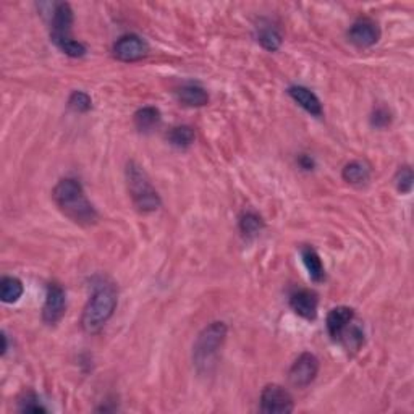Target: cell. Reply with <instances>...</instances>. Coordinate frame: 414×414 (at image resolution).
I'll use <instances>...</instances> for the list:
<instances>
[{
  "instance_id": "cell-2",
  "label": "cell",
  "mask_w": 414,
  "mask_h": 414,
  "mask_svg": "<svg viewBox=\"0 0 414 414\" xmlns=\"http://www.w3.org/2000/svg\"><path fill=\"white\" fill-rule=\"evenodd\" d=\"M117 308V290L113 285H101L84 306L81 327L88 333H97L113 316Z\"/></svg>"
},
{
  "instance_id": "cell-24",
  "label": "cell",
  "mask_w": 414,
  "mask_h": 414,
  "mask_svg": "<svg viewBox=\"0 0 414 414\" xmlns=\"http://www.w3.org/2000/svg\"><path fill=\"white\" fill-rule=\"evenodd\" d=\"M413 170L410 166H403L398 168L397 175H395V184H397V189L403 194H408L411 191L413 188Z\"/></svg>"
},
{
  "instance_id": "cell-17",
  "label": "cell",
  "mask_w": 414,
  "mask_h": 414,
  "mask_svg": "<svg viewBox=\"0 0 414 414\" xmlns=\"http://www.w3.org/2000/svg\"><path fill=\"white\" fill-rule=\"evenodd\" d=\"M134 127H136L139 132L148 133L152 132L154 128H157L161 125L162 116L156 107H143L134 113Z\"/></svg>"
},
{
  "instance_id": "cell-12",
  "label": "cell",
  "mask_w": 414,
  "mask_h": 414,
  "mask_svg": "<svg viewBox=\"0 0 414 414\" xmlns=\"http://www.w3.org/2000/svg\"><path fill=\"white\" fill-rule=\"evenodd\" d=\"M355 321V311L348 306L333 308L327 316V331L333 340H338L342 332Z\"/></svg>"
},
{
  "instance_id": "cell-21",
  "label": "cell",
  "mask_w": 414,
  "mask_h": 414,
  "mask_svg": "<svg viewBox=\"0 0 414 414\" xmlns=\"http://www.w3.org/2000/svg\"><path fill=\"white\" fill-rule=\"evenodd\" d=\"M264 221L262 217L256 212H244L239 217V230L246 238H254L264 230Z\"/></svg>"
},
{
  "instance_id": "cell-15",
  "label": "cell",
  "mask_w": 414,
  "mask_h": 414,
  "mask_svg": "<svg viewBox=\"0 0 414 414\" xmlns=\"http://www.w3.org/2000/svg\"><path fill=\"white\" fill-rule=\"evenodd\" d=\"M301 257H303L304 267H306L309 277H311V280H314L316 283L326 280V269H324L322 259L317 254L316 249L311 246H304L301 249Z\"/></svg>"
},
{
  "instance_id": "cell-5",
  "label": "cell",
  "mask_w": 414,
  "mask_h": 414,
  "mask_svg": "<svg viewBox=\"0 0 414 414\" xmlns=\"http://www.w3.org/2000/svg\"><path fill=\"white\" fill-rule=\"evenodd\" d=\"M73 26V10L70 3H58L54 10L51 39L52 42L68 57L79 58L86 56V47L81 42L74 41L72 36Z\"/></svg>"
},
{
  "instance_id": "cell-26",
  "label": "cell",
  "mask_w": 414,
  "mask_h": 414,
  "mask_svg": "<svg viewBox=\"0 0 414 414\" xmlns=\"http://www.w3.org/2000/svg\"><path fill=\"white\" fill-rule=\"evenodd\" d=\"M390 122H392L390 112H388L385 107L376 109L371 117L372 127H376V128H385V127H388V125H390Z\"/></svg>"
},
{
  "instance_id": "cell-6",
  "label": "cell",
  "mask_w": 414,
  "mask_h": 414,
  "mask_svg": "<svg viewBox=\"0 0 414 414\" xmlns=\"http://www.w3.org/2000/svg\"><path fill=\"white\" fill-rule=\"evenodd\" d=\"M295 410V403L285 388L271 383L261 393V411L267 414H288Z\"/></svg>"
},
{
  "instance_id": "cell-22",
  "label": "cell",
  "mask_w": 414,
  "mask_h": 414,
  "mask_svg": "<svg viewBox=\"0 0 414 414\" xmlns=\"http://www.w3.org/2000/svg\"><path fill=\"white\" fill-rule=\"evenodd\" d=\"M338 342H342L343 345H345L347 350H353V351H358L361 345L364 343V333L361 331V327L355 326V324H350L345 331L342 332L340 338H338Z\"/></svg>"
},
{
  "instance_id": "cell-19",
  "label": "cell",
  "mask_w": 414,
  "mask_h": 414,
  "mask_svg": "<svg viewBox=\"0 0 414 414\" xmlns=\"http://www.w3.org/2000/svg\"><path fill=\"white\" fill-rule=\"evenodd\" d=\"M23 295V283L17 277H3L0 282V298L3 303L13 304Z\"/></svg>"
},
{
  "instance_id": "cell-16",
  "label": "cell",
  "mask_w": 414,
  "mask_h": 414,
  "mask_svg": "<svg viewBox=\"0 0 414 414\" xmlns=\"http://www.w3.org/2000/svg\"><path fill=\"white\" fill-rule=\"evenodd\" d=\"M342 177L347 183L355 184V186H363L371 180V167L363 161H351L343 167Z\"/></svg>"
},
{
  "instance_id": "cell-9",
  "label": "cell",
  "mask_w": 414,
  "mask_h": 414,
  "mask_svg": "<svg viewBox=\"0 0 414 414\" xmlns=\"http://www.w3.org/2000/svg\"><path fill=\"white\" fill-rule=\"evenodd\" d=\"M65 309H67V296L65 290L58 283H51L47 287L46 303L42 308V319L47 326H56V324L63 317Z\"/></svg>"
},
{
  "instance_id": "cell-4",
  "label": "cell",
  "mask_w": 414,
  "mask_h": 414,
  "mask_svg": "<svg viewBox=\"0 0 414 414\" xmlns=\"http://www.w3.org/2000/svg\"><path fill=\"white\" fill-rule=\"evenodd\" d=\"M225 322H212L199 333L193 347V363L198 371L206 372L216 361L217 353L227 338Z\"/></svg>"
},
{
  "instance_id": "cell-28",
  "label": "cell",
  "mask_w": 414,
  "mask_h": 414,
  "mask_svg": "<svg viewBox=\"0 0 414 414\" xmlns=\"http://www.w3.org/2000/svg\"><path fill=\"white\" fill-rule=\"evenodd\" d=\"M2 342H3V347H2V355H5L8 350V343H7V335L5 333H2Z\"/></svg>"
},
{
  "instance_id": "cell-25",
  "label": "cell",
  "mask_w": 414,
  "mask_h": 414,
  "mask_svg": "<svg viewBox=\"0 0 414 414\" xmlns=\"http://www.w3.org/2000/svg\"><path fill=\"white\" fill-rule=\"evenodd\" d=\"M19 411L23 413H46L47 410L41 405L39 398L34 393H24V397L19 400Z\"/></svg>"
},
{
  "instance_id": "cell-7",
  "label": "cell",
  "mask_w": 414,
  "mask_h": 414,
  "mask_svg": "<svg viewBox=\"0 0 414 414\" xmlns=\"http://www.w3.org/2000/svg\"><path fill=\"white\" fill-rule=\"evenodd\" d=\"M149 54V46L138 34H125L113 44V57L120 62H138Z\"/></svg>"
},
{
  "instance_id": "cell-3",
  "label": "cell",
  "mask_w": 414,
  "mask_h": 414,
  "mask_svg": "<svg viewBox=\"0 0 414 414\" xmlns=\"http://www.w3.org/2000/svg\"><path fill=\"white\" fill-rule=\"evenodd\" d=\"M127 184L129 196L139 212H154L161 207V196L152 186L151 180L144 168L136 162H128L127 166Z\"/></svg>"
},
{
  "instance_id": "cell-10",
  "label": "cell",
  "mask_w": 414,
  "mask_h": 414,
  "mask_svg": "<svg viewBox=\"0 0 414 414\" xmlns=\"http://www.w3.org/2000/svg\"><path fill=\"white\" fill-rule=\"evenodd\" d=\"M381 38V29L372 19L361 18L353 23V26L348 31V39L351 44H355L359 49H366L374 46Z\"/></svg>"
},
{
  "instance_id": "cell-1",
  "label": "cell",
  "mask_w": 414,
  "mask_h": 414,
  "mask_svg": "<svg viewBox=\"0 0 414 414\" xmlns=\"http://www.w3.org/2000/svg\"><path fill=\"white\" fill-rule=\"evenodd\" d=\"M54 201L65 216L79 225H93L97 222V212L84 194L81 183L73 178H63L54 188Z\"/></svg>"
},
{
  "instance_id": "cell-11",
  "label": "cell",
  "mask_w": 414,
  "mask_h": 414,
  "mask_svg": "<svg viewBox=\"0 0 414 414\" xmlns=\"http://www.w3.org/2000/svg\"><path fill=\"white\" fill-rule=\"evenodd\" d=\"M290 306L298 316L308 319V321H314L317 317L319 298L311 290H299L292 295Z\"/></svg>"
},
{
  "instance_id": "cell-13",
  "label": "cell",
  "mask_w": 414,
  "mask_h": 414,
  "mask_svg": "<svg viewBox=\"0 0 414 414\" xmlns=\"http://www.w3.org/2000/svg\"><path fill=\"white\" fill-rule=\"evenodd\" d=\"M288 94H290L293 101H295L299 107H303L308 113H311L314 117L322 116V104L311 89H308L306 86H292L288 88Z\"/></svg>"
},
{
  "instance_id": "cell-18",
  "label": "cell",
  "mask_w": 414,
  "mask_h": 414,
  "mask_svg": "<svg viewBox=\"0 0 414 414\" xmlns=\"http://www.w3.org/2000/svg\"><path fill=\"white\" fill-rule=\"evenodd\" d=\"M194 129L188 125H178V127L170 128V132L167 133V139L172 146H175L178 149H186L191 146L194 143Z\"/></svg>"
},
{
  "instance_id": "cell-23",
  "label": "cell",
  "mask_w": 414,
  "mask_h": 414,
  "mask_svg": "<svg viewBox=\"0 0 414 414\" xmlns=\"http://www.w3.org/2000/svg\"><path fill=\"white\" fill-rule=\"evenodd\" d=\"M68 106L74 112L84 113V112L91 111L93 101H91V97H89V94L83 93V91H74L68 99Z\"/></svg>"
},
{
  "instance_id": "cell-27",
  "label": "cell",
  "mask_w": 414,
  "mask_h": 414,
  "mask_svg": "<svg viewBox=\"0 0 414 414\" xmlns=\"http://www.w3.org/2000/svg\"><path fill=\"white\" fill-rule=\"evenodd\" d=\"M299 166H301L304 170H312L314 161L309 156H301V157H299Z\"/></svg>"
},
{
  "instance_id": "cell-8",
  "label": "cell",
  "mask_w": 414,
  "mask_h": 414,
  "mask_svg": "<svg viewBox=\"0 0 414 414\" xmlns=\"http://www.w3.org/2000/svg\"><path fill=\"white\" fill-rule=\"evenodd\" d=\"M319 374V359L312 355V353H303L299 355L293 366L288 372V379H290L292 385L298 388L308 387L309 383L314 382V379Z\"/></svg>"
},
{
  "instance_id": "cell-14",
  "label": "cell",
  "mask_w": 414,
  "mask_h": 414,
  "mask_svg": "<svg viewBox=\"0 0 414 414\" xmlns=\"http://www.w3.org/2000/svg\"><path fill=\"white\" fill-rule=\"evenodd\" d=\"M177 97L186 107H204L209 102L207 91L196 83H188L178 88Z\"/></svg>"
},
{
  "instance_id": "cell-20",
  "label": "cell",
  "mask_w": 414,
  "mask_h": 414,
  "mask_svg": "<svg viewBox=\"0 0 414 414\" xmlns=\"http://www.w3.org/2000/svg\"><path fill=\"white\" fill-rule=\"evenodd\" d=\"M257 42L269 52H276L282 46V34L272 24L257 28Z\"/></svg>"
}]
</instances>
